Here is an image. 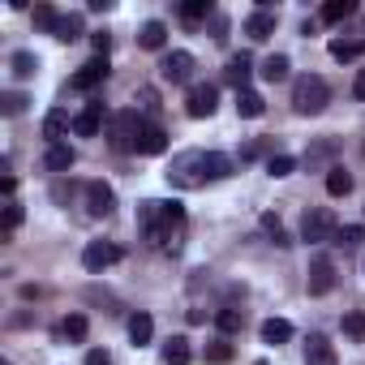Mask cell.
Listing matches in <instances>:
<instances>
[{"mask_svg": "<svg viewBox=\"0 0 365 365\" xmlns=\"http://www.w3.org/2000/svg\"><path fill=\"white\" fill-rule=\"evenodd\" d=\"M138 228H142V237H146L155 250L176 254L180 241H185V207H180V202H159V198H150V202L138 207Z\"/></svg>", "mask_w": 365, "mask_h": 365, "instance_id": "6da1fadb", "label": "cell"}, {"mask_svg": "<svg viewBox=\"0 0 365 365\" xmlns=\"http://www.w3.org/2000/svg\"><path fill=\"white\" fill-rule=\"evenodd\" d=\"M327 103H331V86H327V78H318V73H301V78L292 82V112H297V116H318Z\"/></svg>", "mask_w": 365, "mask_h": 365, "instance_id": "7a4b0ae2", "label": "cell"}, {"mask_svg": "<svg viewBox=\"0 0 365 365\" xmlns=\"http://www.w3.org/2000/svg\"><path fill=\"white\" fill-rule=\"evenodd\" d=\"M168 180H172L176 190H198V185H207V150L176 155L172 168H168Z\"/></svg>", "mask_w": 365, "mask_h": 365, "instance_id": "3957f363", "label": "cell"}, {"mask_svg": "<svg viewBox=\"0 0 365 365\" xmlns=\"http://www.w3.org/2000/svg\"><path fill=\"white\" fill-rule=\"evenodd\" d=\"M142 120H138V108H125L112 116V146L116 150H138V138H142Z\"/></svg>", "mask_w": 365, "mask_h": 365, "instance_id": "277c9868", "label": "cell"}, {"mask_svg": "<svg viewBox=\"0 0 365 365\" xmlns=\"http://www.w3.org/2000/svg\"><path fill=\"white\" fill-rule=\"evenodd\" d=\"M331 237H335V211H327V207H309L305 220H301V241L322 245V241H331Z\"/></svg>", "mask_w": 365, "mask_h": 365, "instance_id": "5b68a950", "label": "cell"}, {"mask_svg": "<svg viewBox=\"0 0 365 365\" xmlns=\"http://www.w3.org/2000/svg\"><path fill=\"white\" fill-rule=\"evenodd\" d=\"M194 69H198V61H194V52H168L163 56V65H159V73H163V82H176V86H194Z\"/></svg>", "mask_w": 365, "mask_h": 365, "instance_id": "8992f818", "label": "cell"}, {"mask_svg": "<svg viewBox=\"0 0 365 365\" xmlns=\"http://www.w3.org/2000/svg\"><path fill=\"white\" fill-rule=\"evenodd\" d=\"M120 262V245H112V241H91L86 250H82V267L91 271V275H103L108 267H116Z\"/></svg>", "mask_w": 365, "mask_h": 365, "instance_id": "52a82bcc", "label": "cell"}, {"mask_svg": "<svg viewBox=\"0 0 365 365\" xmlns=\"http://www.w3.org/2000/svg\"><path fill=\"white\" fill-rule=\"evenodd\" d=\"M215 108H220V91H215L211 82H194L190 95H185V112H190L194 120H202V116H211Z\"/></svg>", "mask_w": 365, "mask_h": 365, "instance_id": "ba28073f", "label": "cell"}, {"mask_svg": "<svg viewBox=\"0 0 365 365\" xmlns=\"http://www.w3.org/2000/svg\"><path fill=\"white\" fill-rule=\"evenodd\" d=\"M82 194H86V215L91 220H108L116 211V194H112V185H103V180H91Z\"/></svg>", "mask_w": 365, "mask_h": 365, "instance_id": "9c48e42d", "label": "cell"}, {"mask_svg": "<svg viewBox=\"0 0 365 365\" xmlns=\"http://www.w3.org/2000/svg\"><path fill=\"white\" fill-rule=\"evenodd\" d=\"M305 288H309V297H327V292L335 288V262H331L327 254H318V258L309 262V279H305Z\"/></svg>", "mask_w": 365, "mask_h": 365, "instance_id": "30bf717a", "label": "cell"}, {"mask_svg": "<svg viewBox=\"0 0 365 365\" xmlns=\"http://www.w3.org/2000/svg\"><path fill=\"white\" fill-rule=\"evenodd\" d=\"M103 78H108V56H95V61H86V65L73 73V82H69V86H73V91H95Z\"/></svg>", "mask_w": 365, "mask_h": 365, "instance_id": "8fae6325", "label": "cell"}, {"mask_svg": "<svg viewBox=\"0 0 365 365\" xmlns=\"http://www.w3.org/2000/svg\"><path fill=\"white\" fill-rule=\"evenodd\" d=\"M99 129H103V103H99V99H91V103H86V112H78V116H73V133H78V138H95Z\"/></svg>", "mask_w": 365, "mask_h": 365, "instance_id": "7c38bea8", "label": "cell"}, {"mask_svg": "<svg viewBox=\"0 0 365 365\" xmlns=\"http://www.w3.org/2000/svg\"><path fill=\"white\" fill-rule=\"evenodd\" d=\"M305 365H339L335 344H331L327 335H309V339H305Z\"/></svg>", "mask_w": 365, "mask_h": 365, "instance_id": "4fadbf2b", "label": "cell"}, {"mask_svg": "<svg viewBox=\"0 0 365 365\" xmlns=\"http://www.w3.org/2000/svg\"><path fill=\"white\" fill-rule=\"evenodd\" d=\"M245 35H250L254 43L271 39V35H275V14H271V9H254V14L245 18Z\"/></svg>", "mask_w": 365, "mask_h": 365, "instance_id": "5bb4252c", "label": "cell"}, {"mask_svg": "<svg viewBox=\"0 0 365 365\" xmlns=\"http://www.w3.org/2000/svg\"><path fill=\"white\" fill-rule=\"evenodd\" d=\"M69 125H73L69 112H65V108H52V112L43 116V138H48V146H56V142L69 133Z\"/></svg>", "mask_w": 365, "mask_h": 365, "instance_id": "9a60e30c", "label": "cell"}, {"mask_svg": "<svg viewBox=\"0 0 365 365\" xmlns=\"http://www.w3.org/2000/svg\"><path fill=\"white\" fill-rule=\"evenodd\" d=\"M327 194H331V198H348V194H352V172H348V168H339V163L327 168Z\"/></svg>", "mask_w": 365, "mask_h": 365, "instance_id": "2e32d148", "label": "cell"}, {"mask_svg": "<svg viewBox=\"0 0 365 365\" xmlns=\"http://www.w3.org/2000/svg\"><path fill=\"white\" fill-rule=\"evenodd\" d=\"M163 150H168V133L159 125H146L138 138V155H163Z\"/></svg>", "mask_w": 365, "mask_h": 365, "instance_id": "e0dca14e", "label": "cell"}, {"mask_svg": "<svg viewBox=\"0 0 365 365\" xmlns=\"http://www.w3.org/2000/svg\"><path fill=\"white\" fill-rule=\"evenodd\" d=\"M73 146H65V142H56V146H48V155H43V163H48V172H69L73 168Z\"/></svg>", "mask_w": 365, "mask_h": 365, "instance_id": "ac0fdd59", "label": "cell"}, {"mask_svg": "<svg viewBox=\"0 0 365 365\" xmlns=\"http://www.w3.org/2000/svg\"><path fill=\"white\" fill-rule=\"evenodd\" d=\"M250 73H254V65H250V56H245V52H241V56H232V61H228V69H224V78H228L237 91H245Z\"/></svg>", "mask_w": 365, "mask_h": 365, "instance_id": "d6986e66", "label": "cell"}, {"mask_svg": "<svg viewBox=\"0 0 365 365\" xmlns=\"http://www.w3.org/2000/svg\"><path fill=\"white\" fill-rule=\"evenodd\" d=\"M237 112H241L245 120H254V116H262V112H267V103H262V95H258V91H250V86H245V91H237Z\"/></svg>", "mask_w": 365, "mask_h": 365, "instance_id": "ffe728a7", "label": "cell"}, {"mask_svg": "<svg viewBox=\"0 0 365 365\" xmlns=\"http://www.w3.org/2000/svg\"><path fill=\"white\" fill-rule=\"evenodd\" d=\"M292 339V322L288 318H267L262 322V344H288Z\"/></svg>", "mask_w": 365, "mask_h": 365, "instance_id": "44dd1931", "label": "cell"}, {"mask_svg": "<svg viewBox=\"0 0 365 365\" xmlns=\"http://www.w3.org/2000/svg\"><path fill=\"white\" fill-rule=\"evenodd\" d=\"M138 43L150 48V52H159V48L168 43V26H163V22H146V26L138 31Z\"/></svg>", "mask_w": 365, "mask_h": 365, "instance_id": "7402d4cb", "label": "cell"}, {"mask_svg": "<svg viewBox=\"0 0 365 365\" xmlns=\"http://www.w3.org/2000/svg\"><path fill=\"white\" fill-rule=\"evenodd\" d=\"M215 327H220L224 335H237V331L245 327V309H237V305H224V309L215 314Z\"/></svg>", "mask_w": 365, "mask_h": 365, "instance_id": "603a6c76", "label": "cell"}, {"mask_svg": "<svg viewBox=\"0 0 365 365\" xmlns=\"http://www.w3.org/2000/svg\"><path fill=\"white\" fill-rule=\"evenodd\" d=\"M163 361H168V365H190V361H194V348H190V339H180V335H176V339H168V348H163Z\"/></svg>", "mask_w": 365, "mask_h": 365, "instance_id": "cb8c5ba5", "label": "cell"}, {"mask_svg": "<svg viewBox=\"0 0 365 365\" xmlns=\"http://www.w3.org/2000/svg\"><path fill=\"white\" fill-rule=\"evenodd\" d=\"M288 69H292V65H288V56H279V52H275V56H267V61H262V69H258V73H262V82H284V78H288Z\"/></svg>", "mask_w": 365, "mask_h": 365, "instance_id": "d4e9b609", "label": "cell"}, {"mask_svg": "<svg viewBox=\"0 0 365 365\" xmlns=\"http://www.w3.org/2000/svg\"><path fill=\"white\" fill-rule=\"evenodd\" d=\"M150 335H155V322H150V314H133V318H129V339L142 348V344H150Z\"/></svg>", "mask_w": 365, "mask_h": 365, "instance_id": "484cf974", "label": "cell"}, {"mask_svg": "<svg viewBox=\"0 0 365 365\" xmlns=\"http://www.w3.org/2000/svg\"><path fill=\"white\" fill-rule=\"evenodd\" d=\"M61 43H73L78 35H82V14H65L61 22H56V31H52Z\"/></svg>", "mask_w": 365, "mask_h": 365, "instance_id": "4316f807", "label": "cell"}, {"mask_svg": "<svg viewBox=\"0 0 365 365\" xmlns=\"http://www.w3.org/2000/svg\"><path fill=\"white\" fill-rule=\"evenodd\" d=\"M9 65H14V78H22V82L39 73V56H35V52H14Z\"/></svg>", "mask_w": 365, "mask_h": 365, "instance_id": "83f0119b", "label": "cell"}, {"mask_svg": "<svg viewBox=\"0 0 365 365\" xmlns=\"http://www.w3.org/2000/svg\"><path fill=\"white\" fill-rule=\"evenodd\" d=\"M224 176H232V159L220 150H207V180H224Z\"/></svg>", "mask_w": 365, "mask_h": 365, "instance_id": "f1b7e54d", "label": "cell"}, {"mask_svg": "<svg viewBox=\"0 0 365 365\" xmlns=\"http://www.w3.org/2000/svg\"><path fill=\"white\" fill-rule=\"evenodd\" d=\"M348 14H352V0H327V5H322V22H331V26L344 22Z\"/></svg>", "mask_w": 365, "mask_h": 365, "instance_id": "f546056e", "label": "cell"}, {"mask_svg": "<svg viewBox=\"0 0 365 365\" xmlns=\"http://www.w3.org/2000/svg\"><path fill=\"white\" fill-rule=\"evenodd\" d=\"M180 18L194 26V22H202V18H211V5H207V0H185V5H180Z\"/></svg>", "mask_w": 365, "mask_h": 365, "instance_id": "4dcf8cb0", "label": "cell"}, {"mask_svg": "<svg viewBox=\"0 0 365 365\" xmlns=\"http://www.w3.org/2000/svg\"><path fill=\"white\" fill-rule=\"evenodd\" d=\"M361 241H365V228H361V224H348V228L335 232V245H344V250H356Z\"/></svg>", "mask_w": 365, "mask_h": 365, "instance_id": "1f68e13d", "label": "cell"}, {"mask_svg": "<svg viewBox=\"0 0 365 365\" xmlns=\"http://www.w3.org/2000/svg\"><path fill=\"white\" fill-rule=\"evenodd\" d=\"M207 361H211V365H228V361H232V344H228V339H211V344H207Z\"/></svg>", "mask_w": 365, "mask_h": 365, "instance_id": "d6a6232c", "label": "cell"}, {"mask_svg": "<svg viewBox=\"0 0 365 365\" xmlns=\"http://www.w3.org/2000/svg\"><path fill=\"white\" fill-rule=\"evenodd\" d=\"M56 22H61V14H56L52 5H35V26H39V31H48V35H52V31H56Z\"/></svg>", "mask_w": 365, "mask_h": 365, "instance_id": "836d02e7", "label": "cell"}, {"mask_svg": "<svg viewBox=\"0 0 365 365\" xmlns=\"http://www.w3.org/2000/svg\"><path fill=\"white\" fill-rule=\"evenodd\" d=\"M331 56H335V61H356V56H361V43H356V39H335V43H331Z\"/></svg>", "mask_w": 365, "mask_h": 365, "instance_id": "e575fe53", "label": "cell"}, {"mask_svg": "<svg viewBox=\"0 0 365 365\" xmlns=\"http://www.w3.org/2000/svg\"><path fill=\"white\" fill-rule=\"evenodd\" d=\"M61 335H65V339H86V318H82V314H69V318L61 322Z\"/></svg>", "mask_w": 365, "mask_h": 365, "instance_id": "d590c367", "label": "cell"}, {"mask_svg": "<svg viewBox=\"0 0 365 365\" xmlns=\"http://www.w3.org/2000/svg\"><path fill=\"white\" fill-rule=\"evenodd\" d=\"M292 168H297L292 155H271V159H267V172H271V176H292Z\"/></svg>", "mask_w": 365, "mask_h": 365, "instance_id": "8d00e7d4", "label": "cell"}, {"mask_svg": "<svg viewBox=\"0 0 365 365\" xmlns=\"http://www.w3.org/2000/svg\"><path fill=\"white\" fill-rule=\"evenodd\" d=\"M262 232L275 241V245H288V232H284V224H279V215H262Z\"/></svg>", "mask_w": 365, "mask_h": 365, "instance_id": "74e56055", "label": "cell"}, {"mask_svg": "<svg viewBox=\"0 0 365 365\" xmlns=\"http://www.w3.org/2000/svg\"><path fill=\"white\" fill-rule=\"evenodd\" d=\"M344 335H352V339H365V314H361V309L344 314Z\"/></svg>", "mask_w": 365, "mask_h": 365, "instance_id": "f35d334b", "label": "cell"}, {"mask_svg": "<svg viewBox=\"0 0 365 365\" xmlns=\"http://www.w3.org/2000/svg\"><path fill=\"white\" fill-rule=\"evenodd\" d=\"M0 108H5V116H18V112L26 108V95H18V91H9L5 99H0Z\"/></svg>", "mask_w": 365, "mask_h": 365, "instance_id": "ab89813d", "label": "cell"}, {"mask_svg": "<svg viewBox=\"0 0 365 365\" xmlns=\"http://www.w3.org/2000/svg\"><path fill=\"white\" fill-rule=\"evenodd\" d=\"M18 224H22V207H18V202H9V207H5V237H14V232H18Z\"/></svg>", "mask_w": 365, "mask_h": 365, "instance_id": "60d3db41", "label": "cell"}, {"mask_svg": "<svg viewBox=\"0 0 365 365\" xmlns=\"http://www.w3.org/2000/svg\"><path fill=\"white\" fill-rule=\"evenodd\" d=\"M91 43H95V52H99V56H108V48H112V35H103V31H99V35H91Z\"/></svg>", "mask_w": 365, "mask_h": 365, "instance_id": "b9f144b4", "label": "cell"}, {"mask_svg": "<svg viewBox=\"0 0 365 365\" xmlns=\"http://www.w3.org/2000/svg\"><path fill=\"white\" fill-rule=\"evenodd\" d=\"M86 365H112V356H108L103 348H91V352H86Z\"/></svg>", "mask_w": 365, "mask_h": 365, "instance_id": "7bdbcfd3", "label": "cell"}, {"mask_svg": "<svg viewBox=\"0 0 365 365\" xmlns=\"http://www.w3.org/2000/svg\"><path fill=\"white\" fill-rule=\"evenodd\" d=\"M352 95H356V99H365V69L356 73V82H352Z\"/></svg>", "mask_w": 365, "mask_h": 365, "instance_id": "ee69618b", "label": "cell"}]
</instances>
